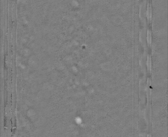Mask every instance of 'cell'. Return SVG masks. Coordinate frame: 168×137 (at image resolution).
I'll return each mask as SVG.
<instances>
[{"label": "cell", "mask_w": 168, "mask_h": 137, "mask_svg": "<svg viewBox=\"0 0 168 137\" xmlns=\"http://www.w3.org/2000/svg\"><path fill=\"white\" fill-rule=\"evenodd\" d=\"M146 16L147 18L148 23H150L151 22V18H152V5H151V0H149L148 3Z\"/></svg>", "instance_id": "1"}, {"label": "cell", "mask_w": 168, "mask_h": 137, "mask_svg": "<svg viewBox=\"0 0 168 137\" xmlns=\"http://www.w3.org/2000/svg\"><path fill=\"white\" fill-rule=\"evenodd\" d=\"M148 39L149 41H151V31L150 30H148Z\"/></svg>", "instance_id": "2"}, {"label": "cell", "mask_w": 168, "mask_h": 137, "mask_svg": "<svg viewBox=\"0 0 168 137\" xmlns=\"http://www.w3.org/2000/svg\"><path fill=\"white\" fill-rule=\"evenodd\" d=\"M147 137H151V134L148 135Z\"/></svg>", "instance_id": "3"}]
</instances>
